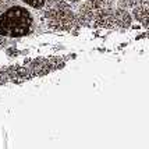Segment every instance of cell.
Returning <instances> with one entry per match:
<instances>
[{
  "label": "cell",
  "instance_id": "1",
  "mask_svg": "<svg viewBox=\"0 0 149 149\" xmlns=\"http://www.w3.org/2000/svg\"><path fill=\"white\" fill-rule=\"evenodd\" d=\"M32 24V15L25 7H8L0 14V35L10 38L25 36L31 32Z\"/></svg>",
  "mask_w": 149,
  "mask_h": 149
},
{
  "label": "cell",
  "instance_id": "2",
  "mask_svg": "<svg viewBox=\"0 0 149 149\" xmlns=\"http://www.w3.org/2000/svg\"><path fill=\"white\" fill-rule=\"evenodd\" d=\"M132 15H134V18H135L139 24H142L143 26L149 28V4L134 6Z\"/></svg>",
  "mask_w": 149,
  "mask_h": 149
},
{
  "label": "cell",
  "instance_id": "3",
  "mask_svg": "<svg viewBox=\"0 0 149 149\" xmlns=\"http://www.w3.org/2000/svg\"><path fill=\"white\" fill-rule=\"evenodd\" d=\"M21 1L32 8H42L46 4V0H21Z\"/></svg>",
  "mask_w": 149,
  "mask_h": 149
},
{
  "label": "cell",
  "instance_id": "4",
  "mask_svg": "<svg viewBox=\"0 0 149 149\" xmlns=\"http://www.w3.org/2000/svg\"><path fill=\"white\" fill-rule=\"evenodd\" d=\"M131 6H139V4H149V0H130Z\"/></svg>",
  "mask_w": 149,
  "mask_h": 149
}]
</instances>
